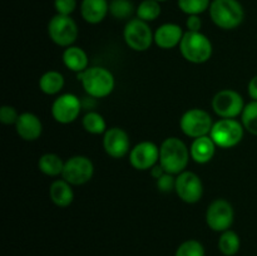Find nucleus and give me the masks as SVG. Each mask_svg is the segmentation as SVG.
Masks as SVG:
<instances>
[{
	"label": "nucleus",
	"instance_id": "f257e3e1",
	"mask_svg": "<svg viewBox=\"0 0 257 256\" xmlns=\"http://www.w3.org/2000/svg\"><path fill=\"white\" fill-rule=\"evenodd\" d=\"M190 157V148L181 138H166L160 147V165L167 173L177 176L186 171Z\"/></svg>",
	"mask_w": 257,
	"mask_h": 256
},
{
	"label": "nucleus",
	"instance_id": "f03ea898",
	"mask_svg": "<svg viewBox=\"0 0 257 256\" xmlns=\"http://www.w3.org/2000/svg\"><path fill=\"white\" fill-rule=\"evenodd\" d=\"M208 14L213 24L223 30L236 29L245 19V10L238 0H212Z\"/></svg>",
	"mask_w": 257,
	"mask_h": 256
},
{
	"label": "nucleus",
	"instance_id": "7ed1b4c3",
	"mask_svg": "<svg viewBox=\"0 0 257 256\" xmlns=\"http://www.w3.org/2000/svg\"><path fill=\"white\" fill-rule=\"evenodd\" d=\"M78 80L82 83L85 93L94 98H105L115 87L114 75L103 67H90L84 72L78 73Z\"/></svg>",
	"mask_w": 257,
	"mask_h": 256
},
{
	"label": "nucleus",
	"instance_id": "20e7f679",
	"mask_svg": "<svg viewBox=\"0 0 257 256\" xmlns=\"http://www.w3.org/2000/svg\"><path fill=\"white\" fill-rule=\"evenodd\" d=\"M180 52L187 62L202 64L211 59L213 47L207 35L202 32H186L180 43Z\"/></svg>",
	"mask_w": 257,
	"mask_h": 256
},
{
	"label": "nucleus",
	"instance_id": "39448f33",
	"mask_svg": "<svg viewBox=\"0 0 257 256\" xmlns=\"http://www.w3.org/2000/svg\"><path fill=\"white\" fill-rule=\"evenodd\" d=\"M245 128L236 118H221L213 123L210 137L220 148L236 147L242 141Z\"/></svg>",
	"mask_w": 257,
	"mask_h": 256
},
{
	"label": "nucleus",
	"instance_id": "423d86ee",
	"mask_svg": "<svg viewBox=\"0 0 257 256\" xmlns=\"http://www.w3.org/2000/svg\"><path fill=\"white\" fill-rule=\"evenodd\" d=\"M123 38L128 47L135 52H146L155 43V33L147 22L132 18L123 29Z\"/></svg>",
	"mask_w": 257,
	"mask_h": 256
},
{
	"label": "nucleus",
	"instance_id": "0eeeda50",
	"mask_svg": "<svg viewBox=\"0 0 257 256\" xmlns=\"http://www.w3.org/2000/svg\"><path fill=\"white\" fill-rule=\"evenodd\" d=\"M79 29L70 15L55 14L48 23V35L58 47L68 48L77 40Z\"/></svg>",
	"mask_w": 257,
	"mask_h": 256
},
{
	"label": "nucleus",
	"instance_id": "6e6552de",
	"mask_svg": "<svg viewBox=\"0 0 257 256\" xmlns=\"http://www.w3.org/2000/svg\"><path fill=\"white\" fill-rule=\"evenodd\" d=\"M213 120L210 113L201 108H191L186 110L180 119V127L183 135L190 138H198L210 135Z\"/></svg>",
	"mask_w": 257,
	"mask_h": 256
},
{
	"label": "nucleus",
	"instance_id": "1a4fd4ad",
	"mask_svg": "<svg viewBox=\"0 0 257 256\" xmlns=\"http://www.w3.org/2000/svg\"><path fill=\"white\" fill-rule=\"evenodd\" d=\"M235 220L232 205L225 198H216L208 205L206 211V223L216 232L230 230Z\"/></svg>",
	"mask_w": 257,
	"mask_h": 256
},
{
	"label": "nucleus",
	"instance_id": "9d476101",
	"mask_svg": "<svg viewBox=\"0 0 257 256\" xmlns=\"http://www.w3.org/2000/svg\"><path fill=\"white\" fill-rule=\"evenodd\" d=\"M94 175V165L87 156H73L65 161L62 177L72 186H82L89 182Z\"/></svg>",
	"mask_w": 257,
	"mask_h": 256
},
{
	"label": "nucleus",
	"instance_id": "9b49d317",
	"mask_svg": "<svg viewBox=\"0 0 257 256\" xmlns=\"http://www.w3.org/2000/svg\"><path fill=\"white\" fill-rule=\"evenodd\" d=\"M242 95L233 89H222L212 98V109L221 118H236L245 108Z\"/></svg>",
	"mask_w": 257,
	"mask_h": 256
},
{
	"label": "nucleus",
	"instance_id": "f8f14e48",
	"mask_svg": "<svg viewBox=\"0 0 257 256\" xmlns=\"http://www.w3.org/2000/svg\"><path fill=\"white\" fill-rule=\"evenodd\" d=\"M82 99L73 93L58 95L52 104V115L60 124H69L77 120L82 112Z\"/></svg>",
	"mask_w": 257,
	"mask_h": 256
},
{
	"label": "nucleus",
	"instance_id": "ddd939ff",
	"mask_svg": "<svg viewBox=\"0 0 257 256\" xmlns=\"http://www.w3.org/2000/svg\"><path fill=\"white\" fill-rule=\"evenodd\" d=\"M176 193L186 203H197L202 198L203 185L198 175L183 171L176 176Z\"/></svg>",
	"mask_w": 257,
	"mask_h": 256
},
{
	"label": "nucleus",
	"instance_id": "4468645a",
	"mask_svg": "<svg viewBox=\"0 0 257 256\" xmlns=\"http://www.w3.org/2000/svg\"><path fill=\"white\" fill-rule=\"evenodd\" d=\"M130 163L138 171H148L160 162V147L151 141H142L132 147Z\"/></svg>",
	"mask_w": 257,
	"mask_h": 256
},
{
	"label": "nucleus",
	"instance_id": "2eb2a0df",
	"mask_svg": "<svg viewBox=\"0 0 257 256\" xmlns=\"http://www.w3.org/2000/svg\"><path fill=\"white\" fill-rule=\"evenodd\" d=\"M103 148L109 157L123 158L132 150L130 136L120 127L108 128L103 135Z\"/></svg>",
	"mask_w": 257,
	"mask_h": 256
},
{
	"label": "nucleus",
	"instance_id": "dca6fc26",
	"mask_svg": "<svg viewBox=\"0 0 257 256\" xmlns=\"http://www.w3.org/2000/svg\"><path fill=\"white\" fill-rule=\"evenodd\" d=\"M183 35H185V32L181 25L176 23H165L156 29L155 44L161 49H173L176 47H180Z\"/></svg>",
	"mask_w": 257,
	"mask_h": 256
},
{
	"label": "nucleus",
	"instance_id": "f3484780",
	"mask_svg": "<svg viewBox=\"0 0 257 256\" xmlns=\"http://www.w3.org/2000/svg\"><path fill=\"white\" fill-rule=\"evenodd\" d=\"M14 125L18 136L24 141H37L42 136V120L37 114L32 112L20 113Z\"/></svg>",
	"mask_w": 257,
	"mask_h": 256
},
{
	"label": "nucleus",
	"instance_id": "a211bd4d",
	"mask_svg": "<svg viewBox=\"0 0 257 256\" xmlns=\"http://www.w3.org/2000/svg\"><path fill=\"white\" fill-rule=\"evenodd\" d=\"M109 14L108 0H82L80 15L88 24H99Z\"/></svg>",
	"mask_w": 257,
	"mask_h": 256
},
{
	"label": "nucleus",
	"instance_id": "6ab92c4d",
	"mask_svg": "<svg viewBox=\"0 0 257 256\" xmlns=\"http://www.w3.org/2000/svg\"><path fill=\"white\" fill-rule=\"evenodd\" d=\"M216 147L217 146L215 145V142L210 137V135L195 138L190 148L191 158L196 163H200V165L208 163L212 160L213 156H215Z\"/></svg>",
	"mask_w": 257,
	"mask_h": 256
},
{
	"label": "nucleus",
	"instance_id": "aec40b11",
	"mask_svg": "<svg viewBox=\"0 0 257 256\" xmlns=\"http://www.w3.org/2000/svg\"><path fill=\"white\" fill-rule=\"evenodd\" d=\"M63 64L67 67V69L72 70L74 73H82L85 69H88V64H89V59H88V54L83 48L77 47V45H70V47L65 48L62 55Z\"/></svg>",
	"mask_w": 257,
	"mask_h": 256
},
{
	"label": "nucleus",
	"instance_id": "412c9836",
	"mask_svg": "<svg viewBox=\"0 0 257 256\" xmlns=\"http://www.w3.org/2000/svg\"><path fill=\"white\" fill-rule=\"evenodd\" d=\"M49 196L52 202L58 207H68L74 200V191L73 186L69 182L62 180L53 181L49 187Z\"/></svg>",
	"mask_w": 257,
	"mask_h": 256
},
{
	"label": "nucleus",
	"instance_id": "4be33fe9",
	"mask_svg": "<svg viewBox=\"0 0 257 256\" xmlns=\"http://www.w3.org/2000/svg\"><path fill=\"white\" fill-rule=\"evenodd\" d=\"M64 77L58 70H48L39 79L40 90L47 95L59 94L63 88H64Z\"/></svg>",
	"mask_w": 257,
	"mask_h": 256
},
{
	"label": "nucleus",
	"instance_id": "5701e85b",
	"mask_svg": "<svg viewBox=\"0 0 257 256\" xmlns=\"http://www.w3.org/2000/svg\"><path fill=\"white\" fill-rule=\"evenodd\" d=\"M64 163L65 162L62 160V157H59L55 153H44L43 156H40L39 161H38V168L44 175L50 176V177H57L63 173Z\"/></svg>",
	"mask_w": 257,
	"mask_h": 256
},
{
	"label": "nucleus",
	"instance_id": "b1692460",
	"mask_svg": "<svg viewBox=\"0 0 257 256\" xmlns=\"http://www.w3.org/2000/svg\"><path fill=\"white\" fill-rule=\"evenodd\" d=\"M218 250L225 256H235L241 248V238L233 230H226L221 232L218 238Z\"/></svg>",
	"mask_w": 257,
	"mask_h": 256
},
{
	"label": "nucleus",
	"instance_id": "393cba45",
	"mask_svg": "<svg viewBox=\"0 0 257 256\" xmlns=\"http://www.w3.org/2000/svg\"><path fill=\"white\" fill-rule=\"evenodd\" d=\"M83 128L90 135H104L107 128V122L100 113L90 110L82 118Z\"/></svg>",
	"mask_w": 257,
	"mask_h": 256
},
{
	"label": "nucleus",
	"instance_id": "a878e982",
	"mask_svg": "<svg viewBox=\"0 0 257 256\" xmlns=\"http://www.w3.org/2000/svg\"><path fill=\"white\" fill-rule=\"evenodd\" d=\"M161 13H162L161 3L156 2V0H143L138 4L137 9H136V15H137L138 19L147 23L157 20Z\"/></svg>",
	"mask_w": 257,
	"mask_h": 256
},
{
	"label": "nucleus",
	"instance_id": "bb28decb",
	"mask_svg": "<svg viewBox=\"0 0 257 256\" xmlns=\"http://www.w3.org/2000/svg\"><path fill=\"white\" fill-rule=\"evenodd\" d=\"M136 9L132 0H110L109 2V14L114 19L130 20L133 14H136Z\"/></svg>",
	"mask_w": 257,
	"mask_h": 256
},
{
	"label": "nucleus",
	"instance_id": "cd10ccee",
	"mask_svg": "<svg viewBox=\"0 0 257 256\" xmlns=\"http://www.w3.org/2000/svg\"><path fill=\"white\" fill-rule=\"evenodd\" d=\"M241 123L245 131L251 135L257 136V100H251L245 105L241 114Z\"/></svg>",
	"mask_w": 257,
	"mask_h": 256
},
{
	"label": "nucleus",
	"instance_id": "c85d7f7f",
	"mask_svg": "<svg viewBox=\"0 0 257 256\" xmlns=\"http://www.w3.org/2000/svg\"><path fill=\"white\" fill-rule=\"evenodd\" d=\"M212 0H177V5L186 15H200L210 9Z\"/></svg>",
	"mask_w": 257,
	"mask_h": 256
},
{
	"label": "nucleus",
	"instance_id": "c756f323",
	"mask_svg": "<svg viewBox=\"0 0 257 256\" xmlns=\"http://www.w3.org/2000/svg\"><path fill=\"white\" fill-rule=\"evenodd\" d=\"M175 256H206V251L200 241L190 238L178 246Z\"/></svg>",
	"mask_w": 257,
	"mask_h": 256
},
{
	"label": "nucleus",
	"instance_id": "7c9ffc66",
	"mask_svg": "<svg viewBox=\"0 0 257 256\" xmlns=\"http://www.w3.org/2000/svg\"><path fill=\"white\" fill-rule=\"evenodd\" d=\"M156 185L160 192L170 193L176 190V177L172 173L165 172L160 178L156 180Z\"/></svg>",
	"mask_w": 257,
	"mask_h": 256
},
{
	"label": "nucleus",
	"instance_id": "2f4dec72",
	"mask_svg": "<svg viewBox=\"0 0 257 256\" xmlns=\"http://www.w3.org/2000/svg\"><path fill=\"white\" fill-rule=\"evenodd\" d=\"M18 117H19V113L12 105H3L0 108V122L3 124H15L18 120Z\"/></svg>",
	"mask_w": 257,
	"mask_h": 256
},
{
	"label": "nucleus",
	"instance_id": "473e14b6",
	"mask_svg": "<svg viewBox=\"0 0 257 256\" xmlns=\"http://www.w3.org/2000/svg\"><path fill=\"white\" fill-rule=\"evenodd\" d=\"M54 9L57 14L72 15L77 9V0H54Z\"/></svg>",
	"mask_w": 257,
	"mask_h": 256
},
{
	"label": "nucleus",
	"instance_id": "72a5a7b5",
	"mask_svg": "<svg viewBox=\"0 0 257 256\" xmlns=\"http://www.w3.org/2000/svg\"><path fill=\"white\" fill-rule=\"evenodd\" d=\"M186 28L188 32H201L202 20H201L200 15H188L186 19Z\"/></svg>",
	"mask_w": 257,
	"mask_h": 256
},
{
	"label": "nucleus",
	"instance_id": "f704fd0d",
	"mask_svg": "<svg viewBox=\"0 0 257 256\" xmlns=\"http://www.w3.org/2000/svg\"><path fill=\"white\" fill-rule=\"evenodd\" d=\"M247 93L252 100H257V75L252 77L247 84Z\"/></svg>",
	"mask_w": 257,
	"mask_h": 256
},
{
	"label": "nucleus",
	"instance_id": "c9c22d12",
	"mask_svg": "<svg viewBox=\"0 0 257 256\" xmlns=\"http://www.w3.org/2000/svg\"><path fill=\"white\" fill-rule=\"evenodd\" d=\"M95 99H97V98L90 97V95H88V97L83 98V99H82L83 109H89V110H88V112L93 110V107H95Z\"/></svg>",
	"mask_w": 257,
	"mask_h": 256
},
{
	"label": "nucleus",
	"instance_id": "e433bc0d",
	"mask_svg": "<svg viewBox=\"0 0 257 256\" xmlns=\"http://www.w3.org/2000/svg\"><path fill=\"white\" fill-rule=\"evenodd\" d=\"M150 171H151V176H152L153 178H156V180H157V178H160L161 176L166 172V171L163 170L162 166L160 165V162H158L156 166H153Z\"/></svg>",
	"mask_w": 257,
	"mask_h": 256
},
{
	"label": "nucleus",
	"instance_id": "4c0bfd02",
	"mask_svg": "<svg viewBox=\"0 0 257 256\" xmlns=\"http://www.w3.org/2000/svg\"><path fill=\"white\" fill-rule=\"evenodd\" d=\"M156 2H158V3H163V2H167V0H156Z\"/></svg>",
	"mask_w": 257,
	"mask_h": 256
}]
</instances>
